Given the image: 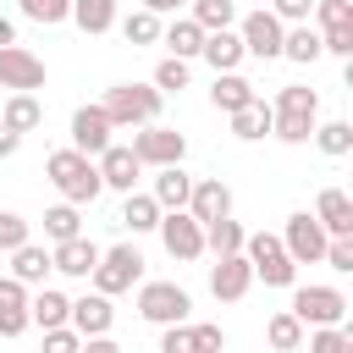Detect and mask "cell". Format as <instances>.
<instances>
[{
	"label": "cell",
	"instance_id": "obj_4",
	"mask_svg": "<svg viewBox=\"0 0 353 353\" xmlns=\"http://www.w3.org/2000/svg\"><path fill=\"white\" fill-rule=\"evenodd\" d=\"M243 259H248V270H254L265 287H292V276H298L292 254H287L281 237H270V232H248V237H243Z\"/></svg>",
	"mask_w": 353,
	"mask_h": 353
},
{
	"label": "cell",
	"instance_id": "obj_16",
	"mask_svg": "<svg viewBox=\"0 0 353 353\" xmlns=\"http://www.w3.org/2000/svg\"><path fill=\"white\" fill-rule=\"evenodd\" d=\"M188 215L204 226V221H221V215H232V188L221 182V176H199L193 182V193H188Z\"/></svg>",
	"mask_w": 353,
	"mask_h": 353
},
{
	"label": "cell",
	"instance_id": "obj_25",
	"mask_svg": "<svg viewBox=\"0 0 353 353\" xmlns=\"http://www.w3.org/2000/svg\"><path fill=\"white\" fill-rule=\"evenodd\" d=\"M281 55H287V61H298V66L320 61V55H325V50H320V28H309V22H292V28L281 33Z\"/></svg>",
	"mask_w": 353,
	"mask_h": 353
},
{
	"label": "cell",
	"instance_id": "obj_1",
	"mask_svg": "<svg viewBox=\"0 0 353 353\" xmlns=\"http://www.w3.org/2000/svg\"><path fill=\"white\" fill-rule=\"evenodd\" d=\"M314 121H320V94L303 88V83H287L270 105V132L281 143H309L314 138Z\"/></svg>",
	"mask_w": 353,
	"mask_h": 353
},
{
	"label": "cell",
	"instance_id": "obj_13",
	"mask_svg": "<svg viewBox=\"0 0 353 353\" xmlns=\"http://www.w3.org/2000/svg\"><path fill=\"white\" fill-rule=\"evenodd\" d=\"M110 132H116V127H110V116H105L99 105L72 110V149H77V154H88V160H94L99 149H110Z\"/></svg>",
	"mask_w": 353,
	"mask_h": 353
},
{
	"label": "cell",
	"instance_id": "obj_20",
	"mask_svg": "<svg viewBox=\"0 0 353 353\" xmlns=\"http://www.w3.org/2000/svg\"><path fill=\"white\" fill-rule=\"evenodd\" d=\"M28 325V287L17 276H0V336H22Z\"/></svg>",
	"mask_w": 353,
	"mask_h": 353
},
{
	"label": "cell",
	"instance_id": "obj_47",
	"mask_svg": "<svg viewBox=\"0 0 353 353\" xmlns=\"http://www.w3.org/2000/svg\"><path fill=\"white\" fill-rule=\"evenodd\" d=\"M270 11H276L281 22H309V11H314V0H270Z\"/></svg>",
	"mask_w": 353,
	"mask_h": 353
},
{
	"label": "cell",
	"instance_id": "obj_18",
	"mask_svg": "<svg viewBox=\"0 0 353 353\" xmlns=\"http://www.w3.org/2000/svg\"><path fill=\"white\" fill-rule=\"evenodd\" d=\"M314 221L325 226V237H353V199H347L342 188H320Z\"/></svg>",
	"mask_w": 353,
	"mask_h": 353
},
{
	"label": "cell",
	"instance_id": "obj_11",
	"mask_svg": "<svg viewBox=\"0 0 353 353\" xmlns=\"http://www.w3.org/2000/svg\"><path fill=\"white\" fill-rule=\"evenodd\" d=\"M281 248L292 254V265H320V254H325V226H320L309 210H298V215H287Z\"/></svg>",
	"mask_w": 353,
	"mask_h": 353
},
{
	"label": "cell",
	"instance_id": "obj_22",
	"mask_svg": "<svg viewBox=\"0 0 353 353\" xmlns=\"http://www.w3.org/2000/svg\"><path fill=\"white\" fill-rule=\"evenodd\" d=\"M154 171H160V176H154V193H149V199H154L160 210H188L193 176H188L182 165H154Z\"/></svg>",
	"mask_w": 353,
	"mask_h": 353
},
{
	"label": "cell",
	"instance_id": "obj_32",
	"mask_svg": "<svg viewBox=\"0 0 353 353\" xmlns=\"http://www.w3.org/2000/svg\"><path fill=\"white\" fill-rule=\"evenodd\" d=\"M0 121H6L11 132H33V127L44 121V105H39L33 94H11V99H6V116H0Z\"/></svg>",
	"mask_w": 353,
	"mask_h": 353
},
{
	"label": "cell",
	"instance_id": "obj_30",
	"mask_svg": "<svg viewBox=\"0 0 353 353\" xmlns=\"http://www.w3.org/2000/svg\"><path fill=\"white\" fill-rule=\"evenodd\" d=\"M72 22L83 33H110L116 28V0H72Z\"/></svg>",
	"mask_w": 353,
	"mask_h": 353
},
{
	"label": "cell",
	"instance_id": "obj_10",
	"mask_svg": "<svg viewBox=\"0 0 353 353\" xmlns=\"http://www.w3.org/2000/svg\"><path fill=\"white\" fill-rule=\"evenodd\" d=\"M281 33H287V22H281L276 11H248L243 28H237L243 55H259V61H276V55H281Z\"/></svg>",
	"mask_w": 353,
	"mask_h": 353
},
{
	"label": "cell",
	"instance_id": "obj_19",
	"mask_svg": "<svg viewBox=\"0 0 353 353\" xmlns=\"http://www.w3.org/2000/svg\"><path fill=\"white\" fill-rule=\"evenodd\" d=\"M94 265H99V248H94L83 232L50 248V270H61V276H94Z\"/></svg>",
	"mask_w": 353,
	"mask_h": 353
},
{
	"label": "cell",
	"instance_id": "obj_6",
	"mask_svg": "<svg viewBox=\"0 0 353 353\" xmlns=\"http://www.w3.org/2000/svg\"><path fill=\"white\" fill-rule=\"evenodd\" d=\"M132 154H138V165H182V154H188V138L176 132V127H160V121H149V127H138L132 132V143H127Z\"/></svg>",
	"mask_w": 353,
	"mask_h": 353
},
{
	"label": "cell",
	"instance_id": "obj_34",
	"mask_svg": "<svg viewBox=\"0 0 353 353\" xmlns=\"http://www.w3.org/2000/svg\"><path fill=\"white\" fill-rule=\"evenodd\" d=\"M188 17H193L204 33H215V28H232V22H237V6H232V0H188Z\"/></svg>",
	"mask_w": 353,
	"mask_h": 353
},
{
	"label": "cell",
	"instance_id": "obj_40",
	"mask_svg": "<svg viewBox=\"0 0 353 353\" xmlns=\"http://www.w3.org/2000/svg\"><path fill=\"white\" fill-rule=\"evenodd\" d=\"M314 22H320V33L353 28V0H314Z\"/></svg>",
	"mask_w": 353,
	"mask_h": 353
},
{
	"label": "cell",
	"instance_id": "obj_8",
	"mask_svg": "<svg viewBox=\"0 0 353 353\" xmlns=\"http://www.w3.org/2000/svg\"><path fill=\"white\" fill-rule=\"evenodd\" d=\"M154 232H160V243H165V254H171V259H182V265L204 259V226H199L188 210H165Z\"/></svg>",
	"mask_w": 353,
	"mask_h": 353
},
{
	"label": "cell",
	"instance_id": "obj_37",
	"mask_svg": "<svg viewBox=\"0 0 353 353\" xmlns=\"http://www.w3.org/2000/svg\"><path fill=\"white\" fill-rule=\"evenodd\" d=\"M309 353H353V331L347 325H314L309 331Z\"/></svg>",
	"mask_w": 353,
	"mask_h": 353
},
{
	"label": "cell",
	"instance_id": "obj_41",
	"mask_svg": "<svg viewBox=\"0 0 353 353\" xmlns=\"http://www.w3.org/2000/svg\"><path fill=\"white\" fill-rule=\"evenodd\" d=\"M154 88H160V94H182V88H188V61L165 55V61L154 66Z\"/></svg>",
	"mask_w": 353,
	"mask_h": 353
},
{
	"label": "cell",
	"instance_id": "obj_28",
	"mask_svg": "<svg viewBox=\"0 0 353 353\" xmlns=\"http://www.w3.org/2000/svg\"><path fill=\"white\" fill-rule=\"evenodd\" d=\"M270 132V105L254 94L243 110H232V138H243V143H254V138H265Z\"/></svg>",
	"mask_w": 353,
	"mask_h": 353
},
{
	"label": "cell",
	"instance_id": "obj_35",
	"mask_svg": "<svg viewBox=\"0 0 353 353\" xmlns=\"http://www.w3.org/2000/svg\"><path fill=\"white\" fill-rule=\"evenodd\" d=\"M121 39H127V44H160V17L143 11V6L127 11V17H121Z\"/></svg>",
	"mask_w": 353,
	"mask_h": 353
},
{
	"label": "cell",
	"instance_id": "obj_15",
	"mask_svg": "<svg viewBox=\"0 0 353 353\" xmlns=\"http://www.w3.org/2000/svg\"><path fill=\"white\" fill-rule=\"evenodd\" d=\"M94 165H99V182L105 188H116V193H132V182H138V154L127 149V143H110V149H99L94 154Z\"/></svg>",
	"mask_w": 353,
	"mask_h": 353
},
{
	"label": "cell",
	"instance_id": "obj_14",
	"mask_svg": "<svg viewBox=\"0 0 353 353\" xmlns=\"http://www.w3.org/2000/svg\"><path fill=\"white\" fill-rule=\"evenodd\" d=\"M248 287H254V270H248L243 254H221V259L210 265V292H215L221 303H237Z\"/></svg>",
	"mask_w": 353,
	"mask_h": 353
},
{
	"label": "cell",
	"instance_id": "obj_9",
	"mask_svg": "<svg viewBox=\"0 0 353 353\" xmlns=\"http://www.w3.org/2000/svg\"><path fill=\"white\" fill-rule=\"evenodd\" d=\"M292 314H298V325H342L347 320V298L336 287H298L292 292Z\"/></svg>",
	"mask_w": 353,
	"mask_h": 353
},
{
	"label": "cell",
	"instance_id": "obj_7",
	"mask_svg": "<svg viewBox=\"0 0 353 353\" xmlns=\"http://www.w3.org/2000/svg\"><path fill=\"white\" fill-rule=\"evenodd\" d=\"M188 309H193V298L176 281H143L138 287V314L149 325H176V320H188Z\"/></svg>",
	"mask_w": 353,
	"mask_h": 353
},
{
	"label": "cell",
	"instance_id": "obj_44",
	"mask_svg": "<svg viewBox=\"0 0 353 353\" xmlns=\"http://www.w3.org/2000/svg\"><path fill=\"white\" fill-rule=\"evenodd\" d=\"M320 259L347 276V270H353V237H325V254H320Z\"/></svg>",
	"mask_w": 353,
	"mask_h": 353
},
{
	"label": "cell",
	"instance_id": "obj_39",
	"mask_svg": "<svg viewBox=\"0 0 353 353\" xmlns=\"http://www.w3.org/2000/svg\"><path fill=\"white\" fill-rule=\"evenodd\" d=\"M314 143H320L325 154L342 160V154L353 149V127H347V121H325V127H314Z\"/></svg>",
	"mask_w": 353,
	"mask_h": 353
},
{
	"label": "cell",
	"instance_id": "obj_38",
	"mask_svg": "<svg viewBox=\"0 0 353 353\" xmlns=\"http://www.w3.org/2000/svg\"><path fill=\"white\" fill-rule=\"evenodd\" d=\"M17 6H22L28 22H44V28H55V22L72 17V0H17Z\"/></svg>",
	"mask_w": 353,
	"mask_h": 353
},
{
	"label": "cell",
	"instance_id": "obj_51",
	"mask_svg": "<svg viewBox=\"0 0 353 353\" xmlns=\"http://www.w3.org/2000/svg\"><path fill=\"white\" fill-rule=\"evenodd\" d=\"M6 44H17V28H11V17H0V50Z\"/></svg>",
	"mask_w": 353,
	"mask_h": 353
},
{
	"label": "cell",
	"instance_id": "obj_49",
	"mask_svg": "<svg viewBox=\"0 0 353 353\" xmlns=\"http://www.w3.org/2000/svg\"><path fill=\"white\" fill-rule=\"evenodd\" d=\"M17 143H22V132H11V127L0 121V160H6V154H17Z\"/></svg>",
	"mask_w": 353,
	"mask_h": 353
},
{
	"label": "cell",
	"instance_id": "obj_12",
	"mask_svg": "<svg viewBox=\"0 0 353 353\" xmlns=\"http://www.w3.org/2000/svg\"><path fill=\"white\" fill-rule=\"evenodd\" d=\"M0 88H11V94L44 88V61H39L33 50H22V44H6V50H0Z\"/></svg>",
	"mask_w": 353,
	"mask_h": 353
},
{
	"label": "cell",
	"instance_id": "obj_46",
	"mask_svg": "<svg viewBox=\"0 0 353 353\" xmlns=\"http://www.w3.org/2000/svg\"><path fill=\"white\" fill-rule=\"evenodd\" d=\"M160 353H193V336H188L182 320L176 325H160Z\"/></svg>",
	"mask_w": 353,
	"mask_h": 353
},
{
	"label": "cell",
	"instance_id": "obj_17",
	"mask_svg": "<svg viewBox=\"0 0 353 353\" xmlns=\"http://www.w3.org/2000/svg\"><path fill=\"white\" fill-rule=\"evenodd\" d=\"M110 320H116V309H110V298H105V292L72 298V314H66V325H72L77 336H105V331H110Z\"/></svg>",
	"mask_w": 353,
	"mask_h": 353
},
{
	"label": "cell",
	"instance_id": "obj_50",
	"mask_svg": "<svg viewBox=\"0 0 353 353\" xmlns=\"http://www.w3.org/2000/svg\"><path fill=\"white\" fill-rule=\"evenodd\" d=\"M188 0H143V11H154V17H165V11H182Z\"/></svg>",
	"mask_w": 353,
	"mask_h": 353
},
{
	"label": "cell",
	"instance_id": "obj_26",
	"mask_svg": "<svg viewBox=\"0 0 353 353\" xmlns=\"http://www.w3.org/2000/svg\"><path fill=\"white\" fill-rule=\"evenodd\" d=\"M66 314H72V298H66V292H55V287H44V292H33V298H28V320H33V325H44V331H50V325H66Z\"/></svg>",
	"mask_w": 353,
	"mask_h": 353
},
{
	"label": "cell",
	"instance_id": "obj_23",
	"mask_svg": "<svg viewBox=\"0 0 353 353\" xmlns=\"http://www.w3.org/2000/svg\"><path fill=\"white\" fill-rule=\"evenodd\" d=\"M11 276L22 281V287H39L44 276H50V248L44 243H22V248H11Z\"/></svg>",
	"mask_w": 353,
	"mask_h": 353
},
{
	"label": "cell",
	"instance_id": "obj_21",
	"mask_svg": "<svg viewBox=\"0 0 353 353\" xmlns=\"http://www.w3.org/2000/svg\"><path fill=\"white\" fill-rule=\"evenodd\" d=\"M215 72H237L243 66V39H237V28H215V33H204V50H199Z\"/></svg>",
	"mask_w": 353,
	"mask_h": 353
},
{
	"label": "cell",
	"instance_id": "obj_48",
	"mask_svg": "<svg viewBox=\"0 0 353 353\" xmlns=\"http://www.w3.org/2000/svg\"><path fill=\"white\" fill-rule=\"evenodd\" d=\"M77 353H121V347H116L110 336H83V347H77Z\"/></svg>",
	"mask_w": 353,
	"mask_h": 353
},
{
	"label": "cell",
	"instance_id": "obj_43",
	"mask_svg": "<svg viewBox=\"0 0 353 353\" xmlns=\"http://www.w3.org/2000/svg\"><path fill=\"white\" fill-rule=\"evenodd\" d=\"M188 336H193V353H226V331L221 325H188Z\"/></svg>",
	"mask_w": 353,
	"mask_h": 353
},
{
	"label": "cell",
	"instance_id": "obj_5",
	"mask_svg": "<svg viewBox=\"0 0 353 353\" xmlns=\"http://www.w3.org/2000/svg\"><path fill=\"white\" fill-rule=\"evenodd\" d=\"M138 281H143V254H138L132 243H116V248L99 254V265H94V292L116 298V292H132Z\"/></svg>",
	"mask_w": 353,
	"mask_h": 353
},
{
	"label": "cell",
	"instance_id": "obj_45",
	"mask_svg": "<svg viewBox=\"0 0 353 353\" xmlns=\"http://www.w3.org/2000/svg\"><path fill=\"white\" fill-rule=\"evenodd\" d=\"M77 347H83V336L72 325H50L44 331V353H77Z\"/></svg>",
	"mask_w": 353,
	"mask_h": 353
},
{
	"label": "cell",
	"instance_id": "obj_24",
	"mask_svg": "<svg viewBox=\"0 0 353 353\" xmlns=\"http://www.w3.org/2000/svg\"><path fill=\"white\" fill-rule=\"evenodd\" d=\"M248 99H254V83H248L243 72H215V88H210V105H215V110L232 116V110H243Z\"/></svg>",
	"mask_w": 353,
	"mask_h": 353
},
{
	"label": "cell",
	"instance_id": "obj_42",
	"mask_svg": "<svg viewBox=\"0 0 353 353\" xmlns=\"http://www.w3.org/2000/svg\"><path fill=\"white\" fill-rule=\"evenodd\" d=\"M28 243V221L17 215V210H0V254H11V248H22Z\"/></svg>",
	"mask_w": 353,
	"mask_h": 353
},
{
	"label": "cell",
	"instance_id": "obj_29",
	"mask_svg": "<svg viewBox=\"0 0 353 353\" xmlns=\"http://www.w3.org/2000/svg\"><path fill=\"white\" fill-rule=\"evenodd\" d=\"M243 237H248V232H243L232 215H221V221H204V248H210L215 259H221V254H243Z\"/></svg>",
	"mask_w": 353,
	"mask_h": 353
},
{
	"label": "cell",
	"instance_id": "obj_2",
	"mask_svg": "<svg viewBox=\"0 0 353 353\" xmlns=\"http://www.w3.org/2000/svg\"><path fill=\"white\" fill-rule=\"evenodd\" d=\"M44 176L55 182V193H61L66 204H94V199L105 193L99 165H94L88 154H77V149H55V154L44 160Z\"/></svg>",
	"mask_w": 353,
	"mask_h": 353
},
{
	"label": "cell",
	"instance_id": "obj_36",
	"mask_svg": "<svg viewBox=\"0 0 353 353\" xmlns=\"http://www.w3.org/2000/svg\"><path fill=\"white\" fill-rule=\"evenodd\" d=\"M77 232H83L77 204H55V210H44V237H50V243H66V237H77Z\"/></svg>",
	"mask_w": 353,
	"mask_h": 353
},
{
	"label": "cell",
	"instance_id": "obj_33",
	"mask_svg": "<svg viewBox=\"0 0 353 353\" xmlns=\"http://www.w3.org/2000/svg\"><path fill=\"white\" fill-rule=\"evenodd\" d=\"M160 215H165V210H160L149 193H127V204H121V226H132V232H154Z\"/></svg>",
	"mask_w": 353,
	"mask_h": 353
},
{
	"label": "cell",
	"instance_id": "obj_31",
	"mask_svg": "<svg viewBox=\"0 0 353 353\" xmlns=\"http://www.w3.org/2000/svg\"><path fill=\"white\" fill-rule=\"evenodd\" d=\"M265 336H270V347H276V353H298V347H303V325H298V314H292V309L270 314V320H265Z\"/></svg>",
	"mask_w": 353,
	"mask_h": 353
},
{
	"label": "cell",
	"instance_id": "obj_3",
	"mask_svg": "<svg viewBox=\"0 0 353 353\" xmlns=\"http://www.w3.org/2000/svg\"><path fill=\"white\" fill-rule=\"evenodd\" d=\"M160 105H165V94L154 83H116L99 99V110L110 116V127H149V121H160Z\"/></svg>",
	"mask_w": 353,
	"mask_h": 353
},
{
	"label": "cell",
	"instance_id": "obj_27",
	"mask_svg": "<svg viewBox=\"0 0 353 353\" xmlns=\"http://www.w3.org/2000/svg\"><path fill=\"white\" fill-rule=\"evenodd\" d=\"M160 39L171 44V55H176V61H193V55L204 50V28H199L193 17H176L171 28H160Z\"/></svg>",
	"mask_w": 353,
	"mask_h": 353
}]
</instances>
